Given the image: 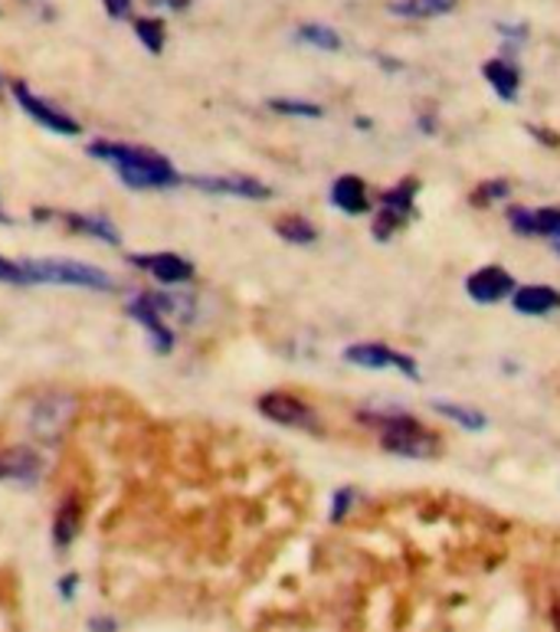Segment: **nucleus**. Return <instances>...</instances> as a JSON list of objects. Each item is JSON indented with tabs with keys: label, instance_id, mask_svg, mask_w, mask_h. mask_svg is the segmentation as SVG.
Returning a JSON list of instances; mask_svg holds the SVG:
<instances>
[{
	"label": "nucleus",
	"instance_id": "f257e3e1",
	"mask_svg": "<svg viewBox=\"0 0 560 632\" xmlns=\"http://www.w3.org/2000/svg\"><path fill=\"white\" fill-rule=\"evenodd\" d=\"M89 154L92 157H102L109 164H116L119 177L129 184V187H139V190H151V187H174L180 184L184 177L174 171V164L151 151V148H139V144H122V141H92L89 144Z\"/></svg>",
	"mask_w": 560,
	"mask_h": 632
},
{
	"label": "nucleus",
	"instance_id": "f03ea898",
	"mask_svg": "<svg viewBox=\"0 0 560 632\" xmlns=\"http://www.w3.org/2000/svg\"><path fill=\"white\" fill-rule=\"evenodd\" d=\"M361 419L374 429H381V443L387 453L404 456V459H436L442 453V443L436 433H429L417 416L407 410L394 413H367L361 410Z\"/></svg>",
	"mask_w": 560,
	"mask_h": 632
},
{
	"label": "nucleus",
	"instance_id": "7ed1b4c3",
	"mask_svg": "<svg viewBox=\"0 0 560 632\" xmlns=\"http://www.w3.org/2000/svg\"><path fill=\"white\" fill-rule=\"evenodd\" d=\"M30 282H53V285H76V288H92V292H116V279L102 269L83 265V262H66V259H33L23 262Z\"/></svg>",
	"mask_w": 560,
	"mask_h": 632
},
{
	"label": "nucleus",
	"instance_id": "20e7f679",
	"mask_svg": "<svg viewBox=\"0 0 560 632\" xmlns=\"http://www.w3.org/2000/svg\"><path fill=\"white\" fill-rule=\"evenodd\" d=\"M420 194V181L407 177L400 184H394L391 190H384L377 197V217H374V240H391L397 230L407 227V220L414 217V204Z\"/></svg>",
	"mask_w": 560,
	"mask_h": 632
},
{
	"label": "nucleus",
	"instance_id": "39448f33",
	"mask_svg": "<svg viewBox=\"0 0 560 632\" xmlns=\"http://www.w3.org/2000/svg\"><path fill=\"white\" fill-rule=\"evenodd\" d=\"M73 416H76V396L73 393H66V390L43 393L30 410V433L40 443H59V436L69 429Z\"/></svg>",
	"mask_w": 560,
	"mask_h": 632
},
{
	"label": "nucleus",
	"instance_id": "423d86ee",
	"mask_svg": "<svg viewBox=\"0 0 560 632\" xmlns=\"http://www.w3.org/2000/svg\"><path fill=\"white\" fill-rule=\"evenodd\" d=\"M256 406H260V413H263L266 419H273V423H279V426L301 429V433H321V423H318L315 410H311L305 400L292 396V393H282V390L263 393Z\"/></svg>",
	"mask_w": 560,
	"mask_h": 632
},
{
	"label": "nucleus",
	"instance_id": "0eeeda50",
	"mask_svg": "<svg viewBox=\"0 0 560 632\" xmlns=\"http://www.w3.org/2000/svg\"><path fill=\"white\" fill-rule=\"evenodd\" d=\"M344 361L354 368H367V371H400L410 380H420L417 361L387 345H351V348H344Z\"/></svg>",
	"mask_w": 560,
	"mask_h": 632
},
{
	"label": "nucleus",
	"instance_id": "6e6552de",
	"mask_svg": "<svg viewBox=\"0 0 560 632\" xmlns=\"http://www.w3.org/2000/svg\"><path fill=\"white\" fill-rule=\"evenodd\" d=\"M10 92H13V99H17V106L33 119V122H40L43 128H50V131H56V134H79L83 126L76 122V119H69L66 112H59L56 106H50V102H43L40 96H33V89L26 86V83H10Z\"/></svg>",
	"mask_w": 560,
	"mask_h": 632
},
{
	"label": "nucleus",
	"instance_id": "1a4fd4ad",
	"mask_svg": "<svg viewBox=\"0 0 560 632\" xmlns=\"http://www.w3.org/2000/svg\"><path fill=\"white\" fill-rule=\"evenodd\" d=\"M184 181L190 187H197V190L220 194V197H243V200H266V197H273V187H266L256 177H243V174H220V177L194 174V177H184Z\"/></svg>",
	"mask_w": 560,
	"mask_h": 632
},
{
	"label": "nucleus",
	"instance_id": "9d476101",
	"mask_svg": "<svg viewBox=\"0 0 560 632\" xmlns=\"http://www.w3.org/2000/svg\"><path fill=\"white\" fill-rule=\"evenodd\" d=\"M512 288H515V279H512V272H505L502 265H482V269H475V272L465 279V292H469V298L479 302V305H495V302L508 298Z\"/></svg>",
	"mask_w": 560,
	"mask_h": 632
},
{
	"label": "nucleus",
	"instance_id": "9b49d317",
	"mask_svg": "<svg viewBox=\"0 0 560 632\" xmlns=\"http://www.w3.org/2000/svg\"><path fill=\"white\" fill-rule=\"evenodd\" d=\"M129 315L147 328L151 345H154V351H157V355H167V351L174 348V331L167 328V322H164V315H161V308H157V302H154V295H151V292H141V295L132 298Z\"/></svg>",
	"mask_w": 560,
	"mask_h": 632
},
{
	"label": "nucleus",
	"instance_id": "f8f14e48",
	"mask_svg": "<svg viewBox=\"0 0 560 632\" xmlns=\"http://www.w3.org/2000/svg\"><path fill=\"white\" fill-rule=\"evenodd\" d=\"M132 262L139 269H144V272H151L164 285H180V282L194 279V265L177 253H135Z\"/></svg>",
	"mask_w": 560,
	"mask_h": 632
},
{
	"label": "nucleus",
	"instance_id": "ddd939ff",
	"mask_svg": "<svg viewBox=\"0 0 560 632\" xmlns=\"http://www.w3.org/2000/svg\"><path fill=\"white\" fill-rule=\"evenodd\" d=\"M40 472V456L26 446L0 449V482H30Z\"/></svg>",
	"mask_w": 560,
	"mask_h": 632
},
{
	"label": "nucleus",
	"instance_id": "4468645a",
	"mask_svg": "<svg viewBox=\"0 0 560 632\" xmlns=\"http://www.w3.org/2000/svg\"><path fill=\"white\" fill-rule=\"evenodd\" d=\"M512 305L518 315H551L560 308V292L551 285H525L512 295Z\"/></svg>",
	"mask_w": 560,
	"mask_h": 632
},
{
	"label": "nucleus",
	"instance_id": "2eb2a0df",
	"mask_svg": "<svg viewBox=\"0 0 560 632\" xmlns=\"http://www.w3.org/2000/svg\"><path fill=\"white\" fill-rule=\"evenodd\" d=\"M331 204H334L341 214H367V210H371V200H367L364 181L354 177V174H341V177L331 184Z\"/></svg>",
	"mask_w": 560,
	"mask_h": 632
},
{
	"label": "nucleus",
	"instance_id": "dca6fc26",
	"mask_svg": "<svg viewBox=\"0 0 560 632\" xmlns=\"http://www.w3.org/2000/svg\"><path fill=\"white\" fill-rule=\"evenodd\" d=\"M482 76L488 79V86L498 92V99L505 102H515L518 99V89H521V73L512 59H488L482 66Z\"/></svg>",
	"mask_w": 560,
	"mask_h": 632
},
{
	"label": "nucleus",
	"instance_id": "f3484780",
	"mask_svg": "<svg viewBox=\"0 0 560 632\" xmlns=\"http://www.w3.org/2000/svg\"><path fill=\"white\" fill-rule=\"evenodd\" d=\"M79 527H83V505H79L76 495H66L63 505L56 508V517H53V541H56V547L66 551L76 541Z\"/></svg>",
	"mask_w": 560,
	"mask_h": 632
},
{
	"label": "nucleus",
	"instance_id": "a211bd4d",
	"mask_svg": "<svg viewBox=\"0 0 560 632\" xmlns=\"http://www.w3.org/2000/svg\"><path fill=\"white\" fill-rule=\"evenodd\" d=\"M459 0H394L391 13L394 17H410V20H432L442 13H452Z\"/></svg>",
	"mask_w": 560,
	"mask_h": 632
},
{
	"label": "nucleus",
	"instance_id": "6ab92c4d",
	"mask_svg": "<svg viewBox=\"0 0 560 632\" xmlns=\"http://www.w3.org/2000/svg\"><path fill=\"white\" fill-rule=\"evenodd\" d=\"M276 233H279L285 243H298V247H308V243H315L318 240V230H315V224L311 220H305V217H282L279 224H276Z\"/></svg>",
	"mask_w": 560,
	"mask_h": 632
},
{
	"label": "nucleus",
	"instance_id": "aec40b11",
	"mask_svg": "<svg viewBox=\"0 0 560 632\" xmlns=\"http://www.w3.org/2000/svg\"><path fill=\"white\" fill-rule=\"evenodd\" d=\"M432 410H436V413H442L446 419H455L459 426H465V429H472V433L485 429V423H488L479 410L462 406V403H449V400H436V403H432Z\"/></svg>",
	"mask_w": 560,
	"mask_h": 632
},
{
	"label": "nucleus",
	"instance_id": "412c9836",
	"mask_svg": "<svg viewBox=\"0 0 560 632\" xmlns=\"http://www.w3.org/2000/svg\"><path fill=\"white\" fill-rule=\"evenodd\" d=\"M66 220H69V227H73V230H79V233H89V237L106 240V243H112V247H119V243H122L119 230H116L109 220H102V217H83V214H76V217H66Z\"/></svg>",
	"mask_w": 560,
	"mask_h": 632
},
{
	"label": "nucleus",
	"instance_id": "4be33fe9",
	"mask_svg": "<svg viewBox=\"0 0 560 632\" xmlns=\"http://www.w3.org/2000/svg\"><path fill=\"white\" fill-rule=\"evenodd\" d=\"M135 36L141 40V46L147 50V53H161L164 50V40H167V30H164V20H157V17H135Z\"/></svg>",
	"mask_w": 560,
	"mask_h": 632
},
{
	"label": "nucleus",
	"instance_id": "5701e85b",
	"mask_svg": "<svg viewBox=\"0 0 560 632\" xmlns=\"http://www.w3.org/2000/svg\"><path fill=\"white\" fill-rule=\"evenodd\" d=\"M298 40L315 46V50H328V53H338L341 50V36L331 30V26H321V23H305L298 26Z\"/></svg>",
	"mask_w": 560,
	"mask_h": 632
},
{
	"label": "nucleus",
	"instance_id": "b1692460",
	"mask_svg": "<svg viewBox=\"0 0 560 632\" xmlns=\"http://www.w3.org/2000/svg\"><path fill=\"white\" fill-rule=\"evenodd\" d=\"M508 194H512V184H508V181H502V177H495V181L482 184V187L472 194V204H475V207H492V204L508 200Z\"/></svg>",
	"mask_w": 560,
	"mask_h": 632
},
{
	"label": "nucleus",
	"instance_id": "393cba45",
	"mask_svg": "<svg viewBox=\"0 0 560 632\" xmlns=\"http://www.w3.org/2000/svg\"><path fill=\"white\" fill-rule=\"evenodd\" d=\"M270 109L279 112V116H298V119H321V116H325L321 106H315V102H295V99H273Z\"/></svg>",
	"mask_w": 560,
	"mask_h": 632
},
{
	"label": "nucleus",
	"instance_id": "a878e982",
	"mask_svg": "<svg viewBox=\"0 0 560 632\" xmlns=\"http://www.w3.org/2000/svg\"><path fill=\"white\" fill-rule=\"evenodd\" d=\"M0 282H7V285H30L26 265H23V262H13V259H7V255H0Z\"/></svg>",
	"mask_w": 560,
	"mask_h": 632
},
{
	"label": "nucleus",
	"instance_id": "bb28decb",
	"mask_svg": "<svg viewBox=\"0 0 560 632\" xmlns=\"http://www.w3.org/2000/svg\"><path fill=\"white\" fill-rule=\"evenodd\" d=\"M351 505H354V492L351 489H338L334 502H331V521H344V514H348Z\"/></svg>",
	"mask_w": 560,
	"mask_h": 632
},
{
	"label": "nucleus",
	"instance_id": "cd10ccee",
	"mask_svg": "<svg viewBox=\"0 0 560 632\" xmlns=\"http://www.w3.org/2000/svg\"><path fill=\"white\" fill-rule=\"evenodd\" d=\"M132 3H135V0H102V7H106V13H109L112 20H125V17L132 13Z\"/></svg>",
	"mask_w": 560,
	"mask_h": 632
},
{
	"label": "nucleus",
	"instance_id": "c85d7f7f",
	"mask_svg": "<svg viewBox=\"0 0 560 632\" xmlns=\"http://www.w3.org/2000/svg\"><path fill=\"white\" fill-rule=\"evenodd\" d=\"M551 623H554V632H560V590L558 597H554V603H551Z\"/></svg>",
	"mask_w": 560,
	"mask_h": 632
},
{
	"label": "nucleus",
	"instance_id": "c756f323",
	"mask_svg": "<svg viewBox=\"0 0 560 632\" xmlns=\"http://www.w3.org/2000/svg\"><path fill=\"white\" fill-rule=\"evenodd\" d=\"M551 247H554V250H558V253H560V233H558V237H554V240H551Z\"/></svg>",
	"mask_w": 560,
	"mask_h": 632
}]
</instances>
